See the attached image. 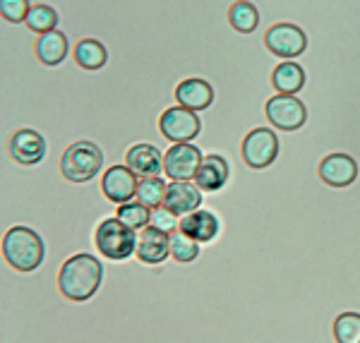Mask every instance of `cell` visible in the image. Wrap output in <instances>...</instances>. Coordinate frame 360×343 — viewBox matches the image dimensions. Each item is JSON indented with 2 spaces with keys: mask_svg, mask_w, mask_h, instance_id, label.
Listing matches in <instances>:
<instances>
[{
  "mask_svg": "<svg viewBox=\"0 0 360 343\" xmlns=\"http://www.w3.org/2000/svg\"><path fill=\"white\" fill-rule=\"evenodd\" d=\"M103 278V266L94 254H75L60 266L58 288L68 300L84 302L96 293Z\"/></svg>",
  "mask_w": 360,
  "mask_h": 343,
  "instance_id": "6da1fadb",
  "label": "cell"
},
{
  "mask_svg": "<svg viewBox=\"0 0 360 343\" xmlns=\"http://www.w3.org/2000/svg\"><path fill=\"white\" fill-rule=\"evenodd\" d=\"M3 254L13 269L17 271H34L44 261V240L37 231L27 226H13L3 238Z\"/></svg>",
  "mask_w": 360,
  "mask_h": 343,
  "instance_id": "7a4b0ae2",
  "label": "cell"
},
{
  "mask_svg": "<svg viewBox=\"0 0 360 343\" xmlns=\"http://www.w3.org/2000/svg\"><path fill=\"white\" fill-rule=\"evenodd\" d=\"M137 233L135 228L125 226L120 219H106L96 226L94 242L103 257L113 261H123L130 254H137Z\"/></svg>",
  "mask_w": 360,
  "mask_h": 343,
  "instance_id": "3957f363",
  "label": "cell"
},
{
  "mask_svg": "<svg viewBox=\"0 0 360 343\" xmlns=\"http://www.w3.org/2000/svg\"><path fill=\"white\" fill-rule=\"evenodd\" d=\"M103 154L94 142H75L60 159V173L70 183H86L101 171Z\"/></svg>",
  "mask_w": 360,
  "mask_h": 343,
  "instance_id": "277c9868",
  "label": "cell"
},
{
  "mask_svg": "<svg viewBox=\"0 0 360 343\" xmlns=\"http://www.w3.org/2000/svg\"><path fill=\"white\" fill-rule=\"evenodd\" d=\"M264 110H266V120L283 132L300 130L303 123L307 120V110H305L303 101H300L298 96L276 94L266 101Z\"/></svg>",
  "mask_w": 360,
  "mask_h": 343,
  "instance_id": "5b68a950",
  "label": "cell"
},
{
  "mask_svg": "<svg viewBox=\"0 0 360 343\" xmlns=\"http://www.w3.org/2000/svg\"><path fill=\"white\" fill-rule=\"evenodd\" d=\"M159 130H161V135L166 139H171L173 144H185L200 135L202 123L195 115V110H188L183 106H173L161 113Z\"/></svg>",
  "mask_w": 360,
  "mask_h": 343,
  "instance_id": "8992f818",
  "label": "cell"
},
{
  "mask_svg": "<svg viewBox=\"0 0 360 343\" xmlns=\"http://www.w3.org/2000/svg\"><path fill=\"white\" fill-rule=\"evenodd\" d=\"M278 156V137L269 127H257L243 139V161L250 168H266Z\"/></svg>",
  "mask_w": 360,
  "mask_h": 343,
  "instance_id": "52a82bcc",
  "label": "cell"
},
{
  "mask_svg": "<svg viewBox=\"0 0 360 343\" xmlns=\"http://www.w3.org/2000/svg\"><path fill=\"white\" fill-rule=\"evenodd\" d=\"M202 151L195 144H173L164 154V173L171 180H195L202 168Z\"/></svg>",
  "mask_w": 360,
  "mask_h": 343,
  "instance_id": "ba28073f",
  "label": "cell"
},
{
  "mask_svg": "<svg viewBox=\"0 0 360 343\" xmlns=\"http://www.w3.org/2000/svg\"><path fill=\"white\" fill-rule=\"evenodd\" d=\"M264 46L278 58H298L305 51L307 37L300 27L281 22V25H274V27L266 29Z\"/></svg>",
  "mask_w": 360,
  "mask_h": 343,
  "instance_id": "9c48e42d",
  "label": "cell"
},
{
  "mask_svg": "<svg viewBox=\"0 0 360 343\" xmlns=\"http://www.w3.org/2000/svg\"><path fill=\"white\" fill-rule=\"evenodd\" d=\"M137 176L127 166H111L101 178V193L108 202L127 205L132 202V197H137Z\"/></svg>",
  "mask_w": 360,
  "mask_h": 343,
  "instance_id": "30bf717a",
  "label": "cell"
},
{
  "mask_svg": "<svg viewBox=\"0 0 360 343\" xmlns=\"http://www.w3.org/2000/svg\"><path fill=\"white\" fill-rule=\"evenodd\" d=\"M319 178L329 188H348L358 178V164L348 154H329L319 161Z\"/></svg>",
  "mask_w": 360,
  "mask_h": 343,
  "instance_id": "8fae6325",
  "label": "cell"
},
{
  "mask_svg": "<svg viewBox=\"0 0 360 343\" xmlns=\"http://www.w3.org/2000/svg\"><path fill=\"white\" fill-rule=\"evenodd\" d=\"M10 156L22 166H34L46 156V139L37 130H17L10 137Z\"/></svg>",
  "mask_w": 360,
  "mask_h": 343,
  "instance_id": "7c38bea8",
  "label": "cell"
},
{
  "mask_svg": "<svg viewBox=\"0 0 360 343\" xmlns=\"http://www.w3.org/2000/svg\"><path fill=\"white\" fill-rule=\"evenodd\" d=\"M200 205H202V193L190 180H173L168 185L164 207L168 212L176 214V216H188V214L197 212Z\"/></svg>",
  "mask_w": 360,
  "mask_h": 343,
  "instance_id": "4fadbf2b",
  "label": "cell"
},
{
  "mask_svg": "<svg viewBox=\"0 0 360 343\" xmlns=\"http://www.w3.org/2000/svg\"><path fill=\"white\" fill-rule=\"evenodd\" d=\"M171 254V233L159 231L156 226L142 228L137 240V257L144 264H161Z\"/></svg>",
  "mask_w": 360,
  "mask_h": 343,
  "instance_id": "5bb4252c",
  "label": "cell"
},
{
  "mask_svg": "<svg viewBox=\"0 0 360 343\" xmlns=\"http://www.w3.org/2000/svg\"><path fill=\"white\" fill-rule=\"evenodd\" d=\"M125 166L135 173L137 178H149L164 171V154L154 147V144H135L127 149Z\"/></svg>",
  "mask_w": 360,
  "mask_h": 343,
  "instance_id": "9a60e30c",
  "label": "cell"
},
{
  "mask_svg": "<svg viewBox=\"0 0 360 343\" xmlns=\"http://www.w3.org/2000/svg\"><path fill=\"white\" fill-rule=\"evenodd\" d=\"M176 98L183 108L188 110H205L212 106L214 101V89L212 84L205 82L200 77H190V79H183L178 86H176Z\"/></svg>",
  "mask_w": 360,
  "mask_h": 343,
  "instance_id": "2e32d148",
  "label": "cell"
},
{
  "mask_svg": "<svg viewBox=\"0 0 360 343\" xmlns=\"http://www.w3.org/2000/svg\"><path fill=\"white\" fill-rule=\"evenodd\" d=\"M229 164H226L224 156L219 154H209L202 161L200 173L195 176V185L205 193H217L221 190L226 183H229Z\"/></svg>",
  "mask_w": 360,
  "mask_h": 343,
  "instance_id": "e0dca14e",
  "label": "cell"
},
{
  "mask_svg": "<svg viewBox=\"0 0 360 343\" xmlns=\"http://www.w3.org/2000/svg\"><path fill=\"white\" fill-rule=\"evenodd\" d=\"M180 231L197 242H212L219 235V219L207 209H197L180 221Z\"/></svg>",
  "mask_w": 360,
  "mask_h": 343,
  "instance_id": "ac0fdd59",
  "label": "cell"
},
{
  "mask_svg": "<svg viewBox=\"0 0 360 343\" xmlns=\"http://www.w3.org/2000/svg\"><path fill=\"white\" fill-rule=\"evenodd\" d=\"M271 84H274L276 94L295 96L305 86V70L295 60H283L278 63L271 72Z\"/></svg>",
  "mask_w": 360,
  "mask_h": 343,
  "instance_id": "d6986e66",
  "label": "cell"
},
{
  "mask_svg": "<svg viewBox=\"0 0 360 343\" xmlns=\"http://www.w3.org/2000/svg\"><path fill=\"white\" fill-rule=\"evenodd\" d=\"M68 56V37L63 32H46L39 37L37 41V58L44 63V65H58L63 63Z\"/></svg>",
  "mask_w": 360,
  "mask_h": 343,
  "instance_id": "ffe728a7",
  "label": "cell"
},
{
  "mask_svg": "<svg viewBox=\"0 0 360 343\" xmlns=\"http://www.w3.org/2000/svg\"><path fill=\"white\" fill-rule=\"evenodd\" d=\"M108 53L103 48L101 41L96 39H82L77 46H75V63L84 70H101L106 65Z\"/></svg>",
  "mask_w": 360,
  "mask_h": 343,
  "instance_id": "44dd1931",
  "label": "cell"
},
{
  "mask_svg": "<svg viewBox=\"0 0 360 343\" xmlns=\"http://www.w3.org/2000/svg\"><path fill=\"white\" fill-rule=\"evenodd\" d=\"M229 22L236 32L252 34L259 25V13L250 0H238V3L231 5V10H229Z\"/></svg>",
  "mask_w": 360,
  "mask_h": 343,
  "instance_id": "7402d4cb",
  "label": "cell"
},
{
  "mask_svg": "<svg viewBox=\"0 0 360 343\" xmlns=\"http://www.w3.org/2000/svg\"><path fill=\"white\" fill-rule=\"evenodd\" d=\"M166 190H168V185H166L159 176L139 178V185H137V202L147 205L149 209L164 207Z\"/></svg>",
  "mask_w": 360,
  "mask_h": 343,
  "instance_id": "603a6c76",
  "label": "cell"
},
{
  "mask_svg": "<svg viewBox=\"0 0 360 343\" xmlns=\"http://www.w3.org/2000/svg\"><path fill=\"white\" fill-rule=\"evenodd\" d=\"M115 219H120L125 226H130V228L142 231L152 224V209L147 205H142V202H127V205H120L118 216Z\"/></svg>",
  "mask_w": 360,
  "mask_h": 343,
  "instance_id": "cb8c5ba5",
  "label": "cell"
},
{
  "mask_svg": "<svg viewBox=\"0 0 360 343\" xmlns=\"http://www.w3.org/2000/svg\"><path fill=\"white\" fill-rule=\"evenodd\" d=\"M58 25V13L51 5H32L27 15V27L37 34H46V32H53Z\"/></svg>",
  "mask_w": 360,
  "mask_h": 343,
  "instance_id": "d4e9b609",
  "label": "cell"
},
{
  "mask_svg": "<svg viewBox=\"0 0 360 343\" xmlns=\"http://www.w3.org/2000/svg\"><path fill=\"white\" fill-rule=\"evenodd\" d=\"M334 339L336 343H360V315L344 312L334 322Z\"/></svg>",
  "mask_w": 360,
  "mask_h": 343,
  "instance_id": "484cf974",
  "label": "cell"
},
{
  "mask_svg": "<svg viewBox=\"0 0 360 343\" xmlns=\"http://www.w3.org/2000/svg\"><path fill=\"white\" fill-rule=\"evenodd\" d=\"M200 254V242L193 240L190 235H185L183 231L171 233V257L178 261H193Z\"/></svg>",
  "mask_w": 360,
  "mask_h": 343,
  "instance_id": "4316f807",
  "label": "cell"
},
{
  "mask_svg": "<svg viewBox=\"0 0 360 343\" xmlns=\"http://www.w3.org/2000/svg\"><path fill=\"white\" fill-rule=\"evenodd\" d=\"M32 10V3L29 0H0V13L8 22H27V15Z\"/></svg>",
  "mask_w": 360,
  "mask_h": 343,
  "instance_id": "83f0119b",
  "label": "cell"
},
{
  "mask_svg": "<svg viewBox=\"0 0 360 343\" xmlns=\"http://www.w3.org/2000/svg\"><path fill=\"white\" fill-rule=\"evenodd\" d=\"M149 226H156V228L166 231V233H176V231H180L178 216L173 212H168L166 207L152 209V224H149Z\"/></svg>",
  "mask_w": 360,
  "mask_h": 343,
  "instance_id": "f1b7e54d",
  "label": "cell"
}]
</instances>
